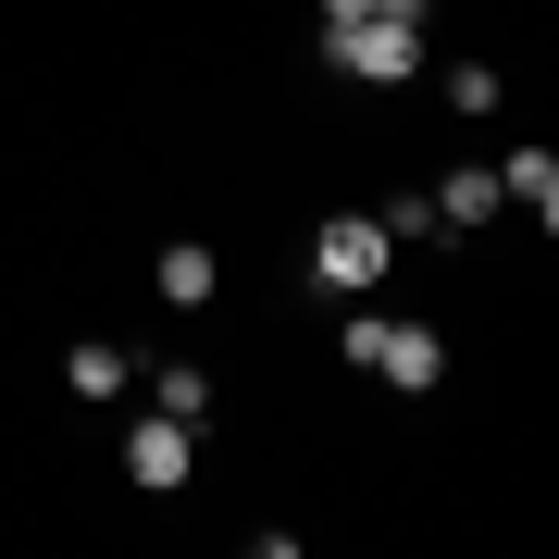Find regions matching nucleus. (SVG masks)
Returning <instances> with one entry per match:
<instances>
[{"label": "nucleus", "instance_id": "3", "mask_svg": "<svg viewBox=\"0 0 559 559\" xmlns=\"http://www.w3.org/2000/svg\"><path fill=\"white\" fill-rule=\"evenodd\" d=\"M124 473H138L150 498H175V485L200 473V423H175V411H162V423H124Z\"/></svg>", "mask_w": 559, "mask_h": 559}, {"label": "nucleus", "instance_id": "10", "mask_svg": "<svg viewBox=\"0 0 559 559\" xmlns=\"http://www.w3.org/2000/svg\"><path fill=\"white\" fill-rule=\"evenodd\" d=\"M150 399L175 411V423H200V411H212V373H200V360H162V385H150Z\"/></svg>", "mask_w": 559, "mask_h": 559}, {"label": "nucleus", "instance_id": "8", "mask_svg": "<svg viewBox=\"0 0 559 559\" xmlns=\"http://www.w3.org/2000/svg\"><path fill=\"white\" fill-rule=\"evenodd\" d=\"M373 224H385V249H436V237H448V224H436V187H411V200H385Z\"/></svg>", "mask_w": 559, "mask_h": 559}, {"label": "nucleus", "instance_id": "12", "mask_svg": "<svg viewBox=\"0 0 559 559\" xmlns=\"http://www.w3.org/2000/svg\"><path fill=\"white\" fill-rule=\"evenodd\" d=\"M373 13H385V25H423V13H436V0H373Z\"/></svg>", "mask_w": 559, "mask_h": 559}, {"label": "nucleus", "instance_id": "2", "mask_svg": "<svg viewBox=\"0 0 559 559\" xmlns=\"http://www.w3.org/2000/svg\"><path fill=\"white\" fill-rule=\"evenodd\" d=\"M323 62H336V75H360V87H411V75H423V25L360 13L348 38H323Z\"/></svg>", "mask_w": 559, "mask_h": 559}, {"label": "nucleus", "instance_id": "4", "mask_svg": "<svg viewBox=\"0 0 559 559\" xmlns=\"http://www.w3.org/2000/svg\"><path fill=\"white\" fill-rule=\"evenodd\" d=\"M373 373H385V385H411V399H423V385L448 373V336H436V323H385V348H373Z\"/></svg>", "mask_w": 559, "mask_h": 559}, {"label": "nucleus", "instance_id": "11", "mask_svg": "<svg viewBox=\"0 0 559 559\" xmlns=\"http://www.w3.org/2000/svg\"><path fill=\"white\" fill-rule=\"evenodd\" d=\"M360 13H373V0H323V38H348V25H360Z\"/></svg>", "mask_w": 559, "mask_h": 559}, {"label": "nucleus", "instance_id": "5", "mask_svg": "<svg viewBox=\"0 0 559 559\" xmlns=\"http://www.w3.org/2000/svg\"><path fill=\"white\" fill-rule=\"evenodd\" d=\"M212 286H224V261H212L200 237H175V249H162V299H175V311H212Z\"/></svg>", "mask_w": 559, "mask_h": 559}, {"label": "nucleus", "instance_id": "6", "mask_svg": "<svg viewBox=\"0 0 559 559\" xmlns=\"http://www.w3.org/2000/svg\"><path fill=\"white\" fill-rule=\"evenodd\" d=\"M498 200H522L535 224H559V162H547V150H510V162H498Z\"/></svg>", "mask_w": 559, "mask_h": 559}, {"label": "nucleus", "instance_id": "9", "mask_svg": "<svg viewBox=\"0 0 559 559\" xmlns=\"http://www.w3.org/2000/svg\"><path fill=\"white\" fill-rule=\"evenodd\" d=\"M62 385H75V399H124V348H112V336H87L75 360H62Z\"/></svg>", "mask_w": 559, "mask_h": 559}, {"label": "nucleus", "instance_id": "7", "mask_svg": "<svg viewBox=\"0 0 559 559\" xmlns=\"http://www.w3.org/2000/svg\"><path fill=\"white\" fill-rule=\"evenodd\" d=\"M485 212H498V175H485V162H460V175L436 187V224L460 237V224H485Z\"/></svg>", "mask_w": 559, "mask_h": 559}, {"label": "nucleus", "instance_id": "1", "mask_svg": "<svg viewBox=\"0 0 559 559\" xmlns=\"http://www.w3.org/2000/svg\"><path fill=\"white\" fill-rule=\"evenodd\" d=\"M311 286H323V299H373V286H385V224L336 212V224L311 237Z\"/></svg>", "mask_w": 559, "mask_h": 559}]
</instances>
